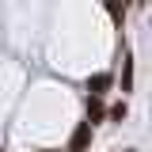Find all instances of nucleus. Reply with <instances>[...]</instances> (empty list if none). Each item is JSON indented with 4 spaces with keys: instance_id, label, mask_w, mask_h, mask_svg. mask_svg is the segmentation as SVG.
Wrapping results in <instances>:
<instances>
[{
    "instance_id": "nucleus-1",
    "label": "nucleus",
    "mask_w": 152,
    "mask_h": 152,
    "mask_svg": "<svg viewBox=\"0 0 152 152\" xmlns=\"http://www.w3.org/2000/svg\"><path fill=\"white\" fill-rule=\"evenodd\" d=\"M88 145H91V126L80 122V126L72 129V137H69V152H84Z\"/></svg>"
},
{
    "instance_id": "nucleus-2",
    "label": "nucleus",
    "mask_w": 152,
    "mask_h": 152,
    "mask_svg": "<svg viewBox=\"0 0 152 152\" xmlns=\"http://www.w3.org/2000/svg\"><path fill=\"white\" fill-rule=\"evenodd\" d=\"M110 84H114V76H110V72H95L91 80H88V91H91L95 99H103V91H107Z\"/></svg>"
},
{
    "instance_id": "nucleus-3",
    "label": "nucleus",
    "mask_w": 152,
    "mask_h": 152,
    "mask_svg": "<svg viewBox=\"0 0 152 152\" xmlns=\"http://www.w3.org/2000/svg\"><path fill=\"white\" fill-rule=\"evenodd\" d=\"M103 118H107V103H103V99H95V95H88V126L103 122Z\"/></svg>"
},
{
    "instance_id": "nucleus-4",
    "label": "nucleus",
    "mask_w": 152,
    "mask_h": 152,
    "mask_svg": "<svg viewBox=\"0 0 152 152\" xmlns=\"http://www.w3.org/2000/svg\"><path fill=\"white\" fill-rule=\"evenodd\" d=\"M107 118H110V122H126V118H129V107H126V99H122V103H114V107H107Z\"/></svg>"
},
{
    "instance_id": "nucleus-5",
    "label": "nucleus",
    "mask_w": 152,
    "mask_h": 152,
    "mask_svg": "<svg viewBox=\"0 0 152 152\" xmlns=\"http://www.w3.org/2000/svg\"><path fill=\"white\" fill-rule=\"evenodd\" d=\"M133 91V57H126V65H122V95Z\"/></svg>"
},
{
    "instance_id": "nucleus-6",
    "label": "nucleus",
    "mask_w": 152,
    "mask_h": 152,
    "mask_svg": "<svg viewBox=\"0 0 152 152\" xmlns=\"http://www.w3.org/2000/svg\"><path fill=\"white\" fill-rule=\"evenodd\" d=\"M46 152H57V148H46Z\"/></svg>"
},
{
    "instance_id": "nucleus-7",
    "label": "nucleus",
    "mask_w": 152,
    "mask_h": 152,
    "mask_svg": "<svg viewBox=\"0 0 152 152\" xmlns=\"http://www.w3.org/2000/svg\"><path fill=\"white\" fill-rule=\"evenodd\" d=\"M126 152H133V148H126Z\"/></svg>"
}]
</instances>
